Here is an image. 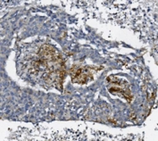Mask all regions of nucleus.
<instances>
[{
  "mask_svg": "<svg viewBox=\"0 0 158 141\" xmlns=\"http://www.w3.org/2000/svg\"><path fill=\"white\" fill-rule=\"evenodd\" d=\"M107 81L111 84L109 87V91L112 94L123 97L128 102H131L132 100V95L129 89V83L126 81L118 77L109 76L107 77Z\"/></svg>",
  "mask_w": 158,
  "mask_h": 141,
  "instance_id": "f257e3e1",
  "label": "nucleus"
},
{
  "mask_svg": "<svg viewBox=\"0 0 158 141\" xmlns=\"http://www.w3.org/2000/svg\"><path fill=\"white\" fill-rule=\"evenodd\" d=\"M70 74L72 77L73 82L79 83V84H86L92 80V74L89 70L77 65H75L71 69Z\"/></svg>",
  "mask_w": 158,
  "mask_h": 141,
  "instance_id": "f03ea898",
  "label": "nucleus"
}]
</instances>
